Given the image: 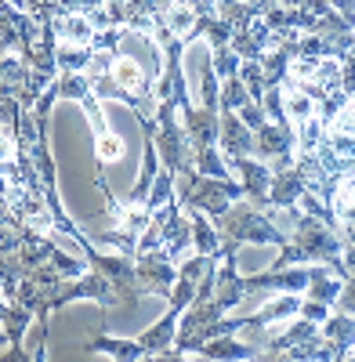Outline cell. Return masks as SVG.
<instances>
[{
  "label": "cell",
  "mask_w": 355,
  "mask_h": 362,
  "mask_svg": "<svg viewBox=\"0 0 355 362\" xmlns=\"http://www.w3.org/2000/svg\"><path fill=\"white\" fill-rule=\"evenodd\" d=\"M214 225L221 228V235L235 239V243H261V247H279V250L290 243V235L250 199H235L228 206V214H221Z\"/></svg>",
  "instance_id": "1"
},
{
  "label": "cell",
  "mask_w": 355,
  "mask_h": 362,
  "mask_svg": "<svg viewBox=\"0 0 355 362\" xmlns=\"http://www.w3.org/2000/svg\"><path fill=\"white\" fill-rule=\"evenodd\" d=\"M334 272L330 264H286V268H264L257 276H247V293H264V290H276V293H308V286Z\"/></svg>",
  "instance_id": "2"
},
{
  "label": "cell",
  "mask_w": 355,
  "mask_h": 362,
  "mask_svg": "<svg viewBox=\"0 0 355 362\" xmlns=\"http://www.w3.org/2000/svg\"><path fill=\"white\" fill-rule=\"evenodd\" d=\"M134 264H138V286H141V293H156V297L170 300L182 264H174L163 250H141V254H134Z\"/></svg>",
  "instance_id": "3"
},
{
  "label": "cell",
  "mask_w": 355,
  "mask_h": 362,
  "mask_svg": "<svg viewBox=\"0 0 355 362\" xmlns=\"http://www.w3.org/2000/svg\"><path fill=\"white\" fill-rule=\"evenodd\" d=\"M228 163H232L235 177L243 181L247 199H250L254 206H261V210H269V192H272L276 170L264 163V160H257V156H240V160H228Z\"/></svg>",
  "instance_id": "4"
},
{
  "label": "cell",
  "mask_w": 355,
  "mask_h": 362,
  "mask_svg": "<svg viewBox=\"0 0 355 362\" xmlns=\"http://www.w3.org/2000/svg\"><path fill=\"white\" fill-rule=\"evenodd\" d=\"M221 153L228 160H240V156H254V131L243 124V116L235 109H221Z\"/></svg>",
  "instance_id": "5"
},
{
  "label": "cell",
  "mask_w": 355,
  "mask_h": 362,
  "mask_svg": "<svg viewBox=\"0 0 355 362\" xmlns=\"http://www.w3.org/2000/svg\"><path fill=\"white\" fill-rule=\"evenodd\" d=\"M178 112H182V124H185V131H189L196 148L218 145V138H221V109H211V105L196 109V105H189V109H178Z\"/></svg>",
  "instance_id": "6"
},
{
  "label": "cell",
  "mask_w": 355,
  "mask_h": 362,
  "mask_svg": "<svg viewBox=\"0 0 355 362\" xmlns=\"http://www.w3.org/2000/svg\"><path fill=\"white\" fill-rule=\"evenodd\" d=\"M51 29H54V40H58V44L95 47V40H98V25L87 18V15H80V11H62V15H54Z\"/></svg>",
  "instance_id": "7"
},
{
  "label": "cell",
  "mask_w": 355,
  "mask_h": 362,
  "mask_svg": "<svg viewBox=\"0 0 355 362\" xmlns=\"http://www.w3.org/2000/svg\"><path fill=\"white\" fill-rule=\"evenodd\" d=\"M308 192V181H305V174L298 170V163L293 167H286V170H279L276 177H272V192H269V210H279V206H298V199ZM264 210V214H269Z\"/></svg>",
  "instance_id": "8"
},
{
  "label": "cell",
  "mask_w": 355,
  "mask_h": 362,
  "mask_svg": "<svg viewBox=\"0 0 355 362\" xmlns=\"http://www.w3.org/2000/svg\"><path fill=\"white\" fill-rule=\"evenodd\" d=\"M319 334L327 337L334 348H337V358H348V351L355 348V315L348 312H330V319L319 326Z\"/></svg>",
  "instance_id": "9"
},
{
  "label": "cell",
  "mask_w": 355,
  "mask_h": 362,
  "mask_svg": "<svg viewBox=\"0 0 355 362\" xmlns=\"http://www.w3.org/2000/svg\"><path fill=\"white\" fill-rule=\"evenodd\" d=\"M196 355H203V358H257L261 355V348L250 341H235V334H225V337H214V341H206Z\"/></svg>",
  "instance_id": "10"
},
{
  "label": "cell",
  "mask_w": 355,
  "mask_h": 362,
  "mask_svg": "<svg viewBox=\"0 0 355 362\" xmlns=\"http://www.w3.org/2000/svg\"><path fill=\"white\" fill-rule=\"evenodd\" d=\"M87 351H91V355H112V358H120V362H127V358H149V355H145V348H141V341H138V337H134V341L95 337L91 344H87Z\"/></svg>",
  "instance_id": "11"
},
{
  "label": "cell",
  "mask_w": 355,
  "mask_h": 362,
  "mask_svg": "<svg viewBox=\"0 0 355 362\" xmlns=\"http://www.w3.org/2000/svg\"><path fill=\"white\" fill-rule=\"evenodd\" d=\"M322 138H327V119L315 109V116H308L305 124L293 131V153H319Z\"/></svg>",
  "instance_id": "12"
},
{
  "label": "cell",
  "mask_w": 355,
  "mask_h": 362,
  "mask_svg": "<svg viewBox=\"0 0 355 362\" xmlns=\"http://www.w3.org/2000/svg\"><path fill=\"white\" fill-rule=\"evenodd\" d=\"M196 170L206 174V177H235L228 156L221 153V145H203V148H196Z\"/></svg>",
  "instance_id": "13"
},
{
  "label": "cell",
  "mask_w": 355,
  "mask_h": 362,
  "mask_svg": "<svg viewBox=\"0 0 355 362\" xmlns=\"http://www.w3.org/2000/svg\"><path fill=\"white\" fill-rule=\"evenodd\" d=\"M330 210H334L337 225H341V221H355V174H344V177L337 181L334 199H330Z\"/></svg>",
  "instance_id": "14"
},
{
  "label": "cell",
  "mask_w": 355,
  "mask_h": 362,
  "mask_svg": "<svg viewBox=\"0 0 355 362\" xmlns=\"http://www.w3.org/2000/svg\"><path fill=\"white\" fill-rule=\"evenodd\" d=\"M211 66H214L218 80H232V76H240L243 54L235 51L232 44H225V47H211Z\"/></svg>",
  "instance_id": "15"
},
{
  "label": "cell",
  "mask_w": 355,
  "mask_h": 362,
  "mask_svg": "<svg viewBox=\"0 0 355 362\" xmlns=\"http://www.w3.org/2000/svg\"><path fill=\"white\" fill-rule=\"evenodd\" d=\"M243 102H250V90H247L243 76L221 80V98H218V109H240Z\"/></svg>",
  "instance_id": "16"
},
{
  "label": "cell",
  "mask_w": 355,
  "mask_h": 362,
  "mask_svg": "<svg viewBox=\"0 0 355 362\" xmlns=\"http://www.w3.org/2000/svg\"><path fill=\"white\" fill-rule=\"evenodd\" d=\"M120 156H124V141L116 138V134L95 138V160H98V163H116Z\"/></svg>",
  "instance_id": "17"
},
{
  "label": "cell",
  "mask_w": 355,
  "mask_h": 362,
  "mask_svg": "<svg viewBox=\"0 0 355 362\" xmlns=\"http://www.w3.org/2000/svg\"><path fill=\"white\" fill-rule=\"evenodd\" d=\"M327 131H337V134H351L355 138V95L337 109V116L327 124Z\"/></svg>",
  "instance_id": "18"
},
{
  "label": "cell",
  "mask_w": 355,
  "mask_h": 362,
  "mask_svg": "<svg viewBox=\"0 0 355 362\" xmlns=\"http://www.w3.org/2000/svg\"><path fill=\"white\" fill-rule=\"evenodd\" d=\"M334 308H337V312L355 315V272L344 279V286H341V293H337V300H334Z\"/></svg>",
  "instance_id": "19"
},
{
  "label": "cell",
  "mask_w": 355,
  "mask_h": 362,
  "mask_svg": "<svg viewBox=\"0 0 355 362\" xmlns=\"http://www.w3.org/2000/svg\"><path fill=\"white\" fill-rule=\"evenodd\" d=\"M301 315L322 326V322L330 319V305H322V300H315V297H305V300H301Z\"/></svg>",
  "instance_id": "20"
},
{
  "label": "cell",
  "mask_w": 355,
  "mask_h": 362,
  "mask_svg": "<svg viewBox=\"0 0 355 362\" xmlns=\"http://www.w3.org/2000/svg\"><path fill=\"white\" fill-rule=\"evenodd\" d=\"M330 4H334L341 15H348V18L355 22V0H330Z\"/></svg>",
  "instance_id": "21"
}]
</instances>
